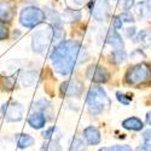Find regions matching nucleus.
<instances>
[{"label": "nucleus", "mask_w": 151, "mask_h": 151, "mask_svg": "<svg viewBox=\"0 0 151 151\" xmlns=\"http://www.w3.org/2000/svg\"><path fill=\"white\" fill-rule=\"evenodd\" d=\"M90 55L76 40H62L50 53L52 67L60 76L70 75L75 67L88 59Z\"/></svg>", "instance_id": "nucleus-1"}, {"label": "nucleus", "mask_w": 151, "mask_h": 151, "mask_svg": "<svg viewBox=\"0 0 151 151\" xmlns=\"http://www.w3.org/2000/svg\"><path fill=\"white\" fill-rule=\"evenodd\" d=\"M86 103L90 114L97 116L110 106V98L102 86L93 85L87 93Z\"/></svg>", "instance_id": "nucleus-2"}, {"label": "nucleus", "mask_w": 151, "mask_h": 151, "mask_svg": "<svg viewBox=\"0 0 151 151\" xmlns=\"http://www.w3.org/2000/svg\"><path fill=\"white\" fill-rule=\"evenodd\" d=\"M124 80L132 86H142L151 82V64L143 62L129 67L124 75Z\"/></svg>", "instance_id": "nucleus-3"}, {"label": "nucleus", "mask_w": 151, "mask_h": 151, "mask_svg": "<svg viewBox=\"0 0 151 151\" xmlns=\"http://www.w3.org/2000/svg\"><path fill=\"white\" fill-rule=\"evenodd\" d=\"M46 19V14L45 11L41 10L37 6H27L22 9L19 14V23L24 28L28 29H34L42 24Z\"/></svg>", "instance_id": "nucleus-4"}, {"label": "nucleus", "mask_w": 151, "mask_h": 151, "mask_svg": "<svg viewBox=\"0 0 151 151\" xmlns=\"http://www.w3.org/2000/svg\"><path fill=\"white\" fill-rule=\"evenodd\" d=\"M53 40V28L51 26H45L44 28L36 29L33 34L32 48L35 53H44Z\"/></svg>", "instance_id": "nucleus-5"}, {"label": "nucleus", "mask_w": 151, "mask_h": 151, "mask_svg": "<svg viewBox=\"0 0 151 151\" xmlns=\"http://www.w3.org/2000/svg\"><path fill=\"white\" fill-rule=\"evenodd\" d=\"M23 112H24V108L22 106V104L15 102V100H10V102L3 104L1 106V115L9 122L21 121L23 119Z\"/></svg>", "instance_id": "nucleus-6"}, {"label": "nucleus", "mask_w": 151, "mask_h": 151, "mask_svg": "<svg viewBox=\"0 0 151 151\" xmlns=\"http://www.w3.org/2000/svg\"><path fill=\"white\" fill-rule=\"evenodd\" d=\"M92 5V16L98 22H105L110 16V3L109 0H91Z\"/></svg>", "instance_id": "nucleus-7"}, {"label": "nucleus", "mask_w": 151, "mask_h": 151, "mask_svg": "<svg viewBox=\"0 0 151 151\" xmlns=\"http://www.w3.org/2000/svg\"><path fill=\"white\" fill-rule=\"evenodd\" d=\"M86 76L90 80H92L94 83L100 85V83L108 82V80L110 79V73L108 71L106 68H104L102 65H98V64H94V65H90L88 68H87Z\"/></svg>", "instance_id": "nucleus-8"}, {"label": "nucleus", "mask_w": 151, "mask_h": 151, "mask_svg": "<svg viewBox=\"0 0 151 151\" xmlns=\"http://www.w3.org/2000/svg\"><path fill=\"white\" fill-rule=\"evenodd\" d=\"M83 91V83L78 79H70L60 85V92L65 97H80Z\"/></svg>", "instance_id": "nucleus-9"}, {"label": "nucleus", "mask_w": 151, "mask_h": 151, "mask_svg": "<svg viewBox=\"0 0 151 151\" xmlns=\"http://www.w3.org/2000/svg\"><path fill=\"white\" fill-rule=\"evenodd\" d=\"M16 10L15 6L9 0H0V21L4 23H10L15 18Z\"/></svg>", "instance_id": "nucleus-10"}, {"label": "nucleus", "mask_w": 151, "mask_h": 151, "mask_svg": "<svg viewBox=\"0 0 151 151\" xmlns=\"http://www.w3.org/2000/svg\"><path fill=\"white\" fill-rule=\"evenodd\" d=\"M82 137H83L86 144L90 145V146L98 145L100 142H102L100 132L97 127H94V126H88V127H86L82 132Z\"/></svg>", "instance_id": "nucleus-11"}, {"label": "nucleus", "mask_w": 151, "mask_h": 151, "mask_svg": "<svg viewBox=\"0 0 151 151\" xmlns=\"http://www.w3.org/2000/svg\"><path fill=\"white\" fill-rule=\"evenodd\" d=\"M105 42L110 45L114 50H124V42L122 40V36L119 34V30L110 28L105 36Z\"/></svg>", "instance_id": "nucleus-12"}, {"label": "nucleus", "mask_w": 151, "mask_h": 151, "mask_svg": "<svg viewBox=\"0 0 151 151\" xmlns=\"http://www.w3.org/2000/svg\"><path fill=\"white\" fill-rule=\"evenodd\" d=\"M47 122L45 112L41 111H33L28 117V124L33 129H42Z\"/></svg>", "instance_id": "nucleus-13"}, {"label": "nucleus", "mask_w": 151, "mask_h": 151, "mask_svg": "<svg viewBox=\"0 0 151 151\" xmlns=\"http://www.w3.org/2000/svg\"><path fill=\"white\" fill-rule=\"evenodd\" d=\"M122 127L128 131L139 132V131H143V128H144V122L139 117L132 116V117H128L122 121Z\"/></svg>", "instance_id": "nucleus-14"}, {"label": "nucleus", "mask_w": 151, "mask_h": 151, "mask_svg": "<svg viewBox=\"0 0 151 151\" xmlns=\"http://www.w3.org/2000/svg\"><path fill=\"white\" fill-rule=\"evenodd\" d=\"M15 139L19 149H28L35 144V138H33L30 134L27 133H17Z\"/></svg>", "instance_id": "nucleus-15"}, {"label": "nucleus", "mask_w": 151, "mask_h": 151, "mask_svg": "<svg viewBox=\"0 0 151 151\" xmlns=\"http://www.w3.org/2000/svg\"><path fill=\"white\" fill-rule=\"evenodd\" d=\"M81 11L80 10H74V9H65L62 14V22L65 23H74V22H79L81 19Z\"/></svg>", "instance_id": "nucleus-16"}, {"label": "nucleus", "mask_w": 151, "mask_h": 151, "mask_svg": "<svg viewBox=\"0 0 151 151\" xmlns=\"http://www.w3.org/2000/svg\"><path fill=\"white\" fill-rule=\"evenodd\" d=\"M42 137L46 140H59V138H60L59 128L56 127V126H51V127L46 128L42 132Z\"/></svg>", "instance_id": "nucleus-17"}, {"label": "nucleus", "mask_w": 151, "mask_h": 151, "mask_svg": "<svg viewBox=\"0 0 151 151\" xmlns=\"http://www.w3.org/2000/svg\"><path fill=\"white\" fill-rule=\"evenodd\" d=\"M36 80V74L34 71H26L21 75V81H22V85L26 86V87H29L32 86Z\"/></svg>", "instance_id": "nucleus-18"}, {"label": "nucleus", "mask_w": 151, "mask_h": 151, "mask_svg": "<svg viewBox=\"0 0 151 151\" xmlns=\"http://www.w3.org/2000/svg\"><path fill=\"white\" fill-rule=\"evenodd\" d=\"M40 151H63V149L59 145V140H46Z\"/></svg>", "instance_id": "nucleus-19"}, {"label": "nucleus", "mask_w": 151, "mask_h": 151, "mask_svg": "<svg viewBox=\"0 0 151 151\" xmlns=\"http://www.w3.org/2000/svg\"><path fill=\"white\" fill-rule=\"evenodd\" d=\"M142 138H143V144H142L143 151H151V129L143 131Z\"/></svg>", "instance_id": "nucleus-20"}, {"label": "nucleus", "mask_w": 151, "mask_h": 151, "mask_svg": "<svg viewBox=\"0 0 151 151\" xmlns=\"http://www.w3.org/2000/svg\"><path fill=\"white\" fill-rule=\"evenodd\" d=\"M112 57V62L116 63V64H120V63H123L127 58V53H126L124 50H114L111 53Z\"/></svg>", "instance_id": "nucleus-21"}, {"label": "nucleus", "mask_w": 151, "mask_h": 151, "mask_svg": "<svg viewBox=\"0 0 151 151\" xmlns=\"http://www.w3.org/2000/svg\"><path fill=\"white\" fill-rule=\"evenodd\" d=\"M98 151H134L129 145L127 144H117V145H111V146H104L102 149H99Z\"/></svg>", "instance_id": "nucleus-22"}, {"label": "nucleus", "mask_w": 151, "mask_h": 151, "mask_svg": "<svg viewBox=\"0 0 151 151\" xmlns=\"http://www.w3.org/2000/svg\"><path fill=\"white\" fill-rule=\"evenodd\" d=\"M69 151H87V149H86V145L82 139H80V138H74L70 144Z\"/></svg>", "instance_id": "nucleus-23"}, {"label": "nucleus", "mask_w": 151, "mask_h": 151, "mask_svg": "<svg viewBox=\"0 0 151 151\" xmlns=\"http://www.w3.org/2000/svg\"><path fill=\"white\" fill-rule=\"evenodd\" d=\"M48 106H50L48 100H46L45 98H42V99H39V100H37V102L34 104V111L45 112L46 109H48Z\"/></svg>", "instance_id": "nucleus-24"}, {"label": "nucleus", "mask_w": 151, "mask_h": 151, "mask_svg": "<svg viewBox=\"0 0 151 151\" xmlns=\"http://www.w3.org/2000/svg\"><path fill=\"white\" fill-rule=\"evenodd\" d=\"M116 98H117V100L121 103V104H123V105H129L131 104V102H132V96L131 94H126V93H122V92H116Z\"/></svg>", "instance_id": "nucleus-25"}, {"label": "nucleus", "mask_w": 151, "mask_h": 151, "mask_svg": "<svg viewBox=\"0 0 151 151\" xmlns=\"http://www.w3.org/2000/svg\"><path fill=\"white\" fill-rule=\"evenodd\" d=\"M9 36H10V29L7 24L0 21V41L9 39Z\"/></svg>", "instance_id": "nucleus-26"}, {"label": "nucleus", "mask_w": 151, "mask_h": 151, "mask_svg": "<svg viewBox=\"0 0 151 151\" xmlns=\"http://www.w3.org/2000/svg\"><path fill=\"white\" fill-rule=\"evenodd\" d=\"M120 17H121V19H122V22L124 23H133L134 22V16L132 15V12H129V11H124L123 14H121L120 15Z\"/></svg>", "instance_id": "nucleus-27"}, {"label": "nucleus", "mask_w": 151, "mask_h": 151, "mask_svg": "<svg viewBox=\"0 0 151 151\" xmlns=\"http://www.w3.org/2000/svg\"><path fill=\"white\" fill-rule=\"evenodd\" d=\"M122 27H123V22H122L121 17L114 16V18H112V28L116 30H120V29H122Z\"/></svg>", "instance_id": "nucleus-28"}, {"label": "nucleus", "mask_w": 151, "mask_h": 151, "mask_svg": "<svg viewBox=\"0 0 151 151\" xmlns=\"http://www.w3.org/2000/svg\"><path fill=\"white\" fill-rule=\"evenodd\" d=\"M134 5H135L134 0H123V3H122V7L124 11H129Z\"/></svg>", "instance_id": "nucleus-29"}, {"label": "nucleus", "mask_w": 151, "mask_h": 151, "mask_svg": "<svg viewBox=\"0 0 151 151\" xmlns=\"http://www.w3.org/2000/svg\"><path fill=\"white\" fill-rule=\"evenodd\" d=\"M135 34H137V28L135 27H129V28L126 29V36L129 37L131 40L135 36Z\"/></svg>", "instance_id": "nucleus-30"}, {"label": "nucleus", "mask_w": 151, "mask_h": 151, "mask_svg": "<svg viewBox=\"0 0 151 151\" xmlns=\"http://www.w3.org/2000/svg\"><path fill=\"white\" fill-rule=\"evenodd\" d=\"M144 1V0H143ZM145 4V10H146V15L151 16V0H147V1H144Z\"/></svg>", "instance_id": "nucleus-31"}, {"label": "nucleus", "mask_w": 151, "mask_h": 151, "mask_svg": "<svg viewBox=\"0 0 151 151\" xmlns=\"http://www.w3.org/2000/svg\"><path fill=\"white\" fill-rule=\"evenodd\" d=\"M146 123L151 126V110L146 114Z\"/></svg>", "instance_id": "nucleus-32"}, {"label": "nucleus", "mask_w": 151, "mask_h": 151, "mask_svg": "<svg viewBox=\"0 0 151 151\" xmlns=\"http://www.w3.org/2000/svg\"><path fill=\"white\" fill-rule=\"evenodd\" d=\"M73 1L75 3V4H78V5H82V4H85L87 0H73Z\"/></svg>", "instance_id": "nucleus-33"}]
</instances>
